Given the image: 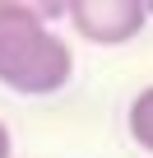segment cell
Listing matches in <instances>:
<instances>
[{"label": "cell", "mask_w": 153, "mask_h": 158, "mask_svg": "<svg viewBox=\"0 0 153 158\" xmlns=\"http://www.w3.org/2000/svg\"><path fill=\"white\" fill-rule=\"evenodd\" d=\"M74 56L37 5L0 0V84L23 98H51L70 84Z\"/></svg>", "instance_id": "cell-1"}, {"label": "cell", "mask_w": 153, "mask_h": 158, "mask_svg": "<svg viewBox=\"0 0 153 158\" xmlns=\"http://www.w3.org/2000/svg\"><path fill=\"white\" fill-rule=\"evenodd\" d=\"M74 33L93 47H121L135 42L148 23V5L144 0H74L65 5Z\"/></svg>", "instance_id": "cell-2"}, {"label": "cell", "mask_w": 153, "mask_h": 158, "mask_svg": "<svg viewBox=\"0 0 153 158\" xmlns=\"http://www.w3.org/2000/svg\"><path fill=\"white\" fill-rule=\"evenodd\" d=\"M125 130H130V139H135L139 149L153 153V84L135 93V102H130V112H125Z\"/></svg>", "instance_id": "cell-3"}, {"label": "cell", "mask_w": 153, "mask_h": 158, "mask_svg": "<svg viewBox=\"0 0 153 158\" xmlns=\"http://www.w3.org/2000/svg\"><path fill=\"white\" fill-rule=\"evenodd\" d=\"M10 149H14V139H10V126L0 121V158H10Z\"/></svg>", "instance_id": "cell-4"}]
</instances>
